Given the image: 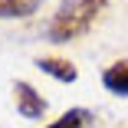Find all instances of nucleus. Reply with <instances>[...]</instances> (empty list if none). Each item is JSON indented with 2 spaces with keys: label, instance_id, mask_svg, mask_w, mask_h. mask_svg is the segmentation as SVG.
Instances as JSON below:
<instances>
[{
  "label": "nucleus",
  "instance_id": "obj_6",
  "mask_svg": "<svg viewBox=\"0 0 128 128\" xmlns=\"http://www.w3.org/2000/svg\"><path fill=\"white\" fill-rule=\"evenodd\" d=\"M92 122H95V115L89 108H69L56 122H49L46 128H92Z\"/></svg>",
  "mask_w": 128,
  "mask_h": 128
},
{
  "label": "nucleus",
  "instance_id": "obj_4",
  "mask_svg": "<svg viewBox=\"0 0 128 128\" xmlns=\"http://www.w3.org/2000/svg\"><path fill=\"white\" fill-rule=\"evenodd\" d=\"M36 66H40L46 76L59 79V82H76V79H79V69H76L69 59H59V56H40Z\"/></svg>",
  "mask_w": 128,
  "mask_h": 128
},
{
  "label": "nucleus",
  "instance_id": "obj_1",
  "mask_svg": "<svg viewBox=\"0 0 128 128\" xmlns=\"http://www.w3.org/2000/svg\"><path fill=\"white\" fill-rule=\"evenodd\" d=\"M108 0H62L46 26L49 43H72L92 30V23L105 13Z\"/></svg>",
  "mask_w": 128,
  "mask_h": 128
},
{
  "label": "nucleus",
  "instance_id": "obj_3",
  "mask_svg": "<svg viewBox=\"0 0 128 128\" xmlns=\"http://www.w3.org/2000/svg\"><path fill=\"white\" fill-rule=\"evenodd\" d=\"M102 86H105L112 95H128V59H115L112 66H105L102 72Z\"/></svg>",
  "mask_w": 128,
  "mask_h": 128
},
{
  "label": "nucleus",
  "instance_id": "obj_5",
  "mask_svg": "<svg viewBox=\"0 0 128 128\" xmlns=\"http://www.w3.org/2000/svg\"><path fill=\"white\" fill-rule=\"evenodd\" d=\"M43 0H0V20H23L40 10Z\"/></svg>",
  "mask_w": 128,
  "mask_h": 128
},
{
  "label": "nucleus",
  "instance_id": "obj_2",
  "mask_svg": "<svg viewBox=\"0 0 128 128\" xmlns=\"http://www.w3.org/2000/svg\"><path fill=\"white\" fill-rule=\"evenodd\" d=\"M13 102L23 118H43V112H46L43 92H36L30 82H13Z\"/></svg>",
  "mask_w": 128,
  "mask_h": 128
}]
</instances>
